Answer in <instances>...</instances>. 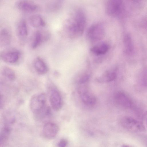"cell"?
<instances>
[{
    "label": "cell",
    "mask_w": 147,
    "mask_h": 147,
    "mask_svg": "<svg viewBox=\"0 0 147 147\" xmlns=\"http://www.w3.org/2000/svg\"><path fill=\"white\" fill-rule=\"evenodd\" d=\"M11 36L10 32L7 28L2 29L0 32V45L4 47L9 45L11 42Z\"/></svg>",
    "instance_id": "cell-15"
},
{
    "label": "cell",
    "mask_w": 147,
    "mask_h": 147,
    "mask_svg": "<svg viewBox=\"0 0 147 147\" xmlns=\"http://www.w3.org/2000/svg\"><path fill=\"white\" fill-rule=\"evenodd\" d=\"M142 82L143 85L147 88V70H145L142 73Z\"/></svg>",
    "instance_id": "cell-23"
},
{
    "label": "cell",
    "mask_w": 147,
    "mask_h": 147,
    "mask_svg": "<svg viewBox=\"0 0 147 147\" xmlns=\"http://www.w3.org/2000/svg\"><path fill=\"white\" fill-rule=\"evenodd\" d=\"M105 34V28L102 24L97 23L91 26L88 29L86 36L88 40L92 42L100 40L104 37Z\"/></svg>",
    "instance_id": "cell-5"
},
{
    "label": "cell",
    "mask_w": 147,
    "mask_h": 147,
    "mask_svg": "<svg viewBox=\"0 0 147 147\" xmlns=\"http://www.w3.org/2000/svg\"><path fill=\"white\" fill-rule=\"evenodd\" d=\"M49 100L51 107L54 111H57L61 108L62 99L59 90L55 88L51 89L49 95Z\"/></svg>",
    "instance_id": "cell-8"
},
{
    "label": "cell",
    "mask_w": 147,
    "mask_h": 147,
    "mask_svg": "<svg viewBox=\"0 0 147 147\" xmlns=\"http://www.w3.org/2000/svg\"><path fill=\"white\" fill-rule=\"evenodd\" d=\"M17 8L20 11L26 13H33L37 11L39 7L36 3L29 0H19L16 3Z\"/></svg>",
    "instance_id": "cell-10"
},
{
    "label": "cell",
    "mask_w": 147,
    "mask_h": 147,
    "mask_svg": "<svg viewBox=\"0 0 147 147\" xmlns=\"http://www.w3.org/2000/svg\"><path fill=\"white\" fill-rule=\"evenodd\" d=\"M117 75L116 72H115L109 71L106 73L102 77V78L99 80H102V82H109L112 81L117 78Z\"/></svg>",
    "instance_id": "cell-22"
},
{
    "label": "cell",
    "mask_w": 147,
    "mask_h": 147,
    "mask_svg": "<svg viewBox=\"0 0 147 147\" xmlns=\"http://www.w3.org/2000/svg\"><path fill=\"white\" fill-rule=\"evenodd\" d=\"M59 129L58 126L55 123L52 122H48L44 125L43 127V135L47 139H52L57 135Z\"/></svg>",
    "instance_id": "cell-12"
},
{
    "label": "cell",
    "mask_w": 147,
    "mask_h": 147,
    "mask_svg": "<svg viewBox=\"0 0 147 147\" xmlns=\"http://www.w3.org/2000/svg\"><path fill=\"white\" fill-rule=\"evenodd\" d=\"M21 55L19 50L13 48L7 49L2 51L0 53L1 59L3 61L10 64L18 62Z\"/></svg>",
    "instance_id": "cell-6"
},
{
    "label": "cell",
    "mask_w": 147,
    "mask_h": 147,
    "mask_svg": "<svg viewBox=\"0 0 147 147\" xmlns=\"http://www.w3.org/2000/svg\"><path fill=\"white\" fill-rule=\"evenodd\" d=\"M124 9V4L121 0H109L106 4V11L110 16H119L123 13Z\"/></svg>",
    "instance_id": "cell-4"
},
{
    "label": "cell",
    "mask_w": 147,
    "mask_h": 147,
    "mask_svg": "<svg viewBox=\"0 0 147 147\" xmlns=\"http://www.w3.org/2000/svg\"><path fill=\"white\" fill-rule=\"evenodd\" d=\"M114 100L117 104L125 108L131 109L134 107V104L130 98L122 91L117 92L115 93Z\"/></svg>",
    "instance_id": "cell-7"
},
{
    "label": "cell",
    "mask_w": 147,
    "mask_h": 147,
    "mask_svg": "<svg viewBox=\"0 0 147 147\" xmlns=\"http://www.w3.org/2000/svg\"><path fill=\"white\" fill-rule=\"evenodd\" d=\"M109 48V46L108 44L105 42H101L92 47L90 49V51L94 55L100 56L106 53Z\"/></svg>",
    "instance_id": "cell-16"
},
{
    "label": "cell",
    "mask_w": 147,
    "mask_h": 147,
    "mask_svg": "<svg viewBox=\"0 0 147 147\" xmlns=\"http://www.w3.org/2000/svg\"><path fill=\"white\" fill-rule=\"evenodd\" d=\"M123 42L125 53L127 55H132L134 50V46L131 37L128 33L125 35Z\"/></svg>",
    "instance_id": "cell-18"
},
{
    "label": "cell",
    "mask_w": 147,
    "mask_h": 147,
    "mask_svg": "<svg viewBox=\"0 0 147 147\" xmlns=\"http://www.w3.org/2000/svg\"><path fill=\"white\" fill-rule=\"evenodd\" d=\"M121 124L124 128L132 132H142L146 129L143 123L131 117H123L121 120Z\"/></svg>",
    "instance_id": "cell-3"
},
{
    "label": "cell",
    "mask_w": 147,
    "mask_h": 147,
    "mask_svg": "<svg viewBox=\"0 0 147 147\" xmlns=\"http://www.w3.org/2000/svg\"><path fill=\"white\" fill-rule=\"evenodd\" d=\"M28 21L31 26L34 28L43 27L46 25V22L43 18L38 14L30 16L29 18Z\"/></svg>",
    "instance_id": "cell-17"
},
{
    "label": "cell",
    "mask_w": 147,
    "mask_h": 147,
    "mask_svg": "<svg viewBox=\"0 0 147 147\" xmlns=\"http://www.w3.org/2000/svg\"><path fill=\"white\" fill-rule=\"evenodd\" d=\"M10 129L8 125H5L2 128L0 135V147H4L8 139Z\"/></svg>",
    "instance_id": "cell-20"
},
{
    "label": "cell",
    "mask_w": 147,
    "mask_h": 147,
    "mask_svg": "<svg viewBox=\"0 0 147 147\" xmlns=\"http://www.w3.org/2000/svg\"><path fill=\"white\" fill-rule=\"evenodd\" d=\"M63 1L61 0H52L48 1L45 5L46 11L54 12L59 10L62 6Z\"/></svg>",
    "instance_id": "cell-19"
},
{
    "label": "cell",
    "mask_w": 147,
    "mask_h": 147,
    "mask_svg": "<svg viewBox=\"0 0 147 147\" xmlns=\"http://www.w3.org/2000/svg\"><path fill=\"white\" fill-rule=\"evenodd\" d=\"M33 65L36 72L39 75L45 74L48 71L47 64L39 57H37L34 59L33 62Z\"/></svg>",
    "instance_id": "cell-13"
},
{
    "label": "cell",
    "mask_w": 147,
    "mask_h": 147,
    "mask_svg": "<svg viewBox=\"0 0 147 147\" xmlns=\"http://www.w3.org/2000/svg\"><path fill=\"white\" fill-rule=\"evenodd\" d=\"M47 98L43 93L33 95L30 102V107L32 113L38 118H43L50 114L49 107L47 106Z\"/></svg>",
    "instance_id": "cell-2"
},
{
    "label": "cell",
    "mask_w": 147,
    "mask_h": 147,
    "mask_svg": "<svg viewBox=\"0 0 147 147\" xmlns=\"http://www.w3.org/2000/svg\"><path fill=\"white\" fill-rule=\"evenodd\" d=\"M67 144V140L65 139H62L58 143V147H66Z\"/></svg>",
    "instance_id": "cell-24"
},
{
    "label": "cell",
    "mask_w": 147,
    "mask_h": 147,
    "mask_svg": "<svg viewBox=\"0 0 147 147\" xmlns=\"http://www.w3.org/2000/svg\"><path fill=\"white\" fill-rule=\"evenodd\" d=\"M121 147H136L135 146L129 144H123Z\"/></svg>",
    "instance_id": "cell-26"
},
{
    "label": "cell",
    "mask_w": 147,
    "mask_h": 147,
    "mask_svg": "<svg viewBox=\"0 0 147 147\" xmlns=\"http://www.w3.org/2000/svg\"><path fill=\"white\" fill-rule=\"evenodd\" d=\"M50 36V33L47 31L37 30L34 33L31 44V47L35 49L43 42L47 41Z\"/></svg>",
    "instance_id": "cell-9"
},
{
    "label": "cell",
    "mask_w": 147,
    "mask_h": 147,
    "mask_svg": "<svg viewBox=\"0 0 147 147\" xmlns=\"http://www.w3.org/2000/svg\"><path fill=\"white\" fill-rule=\"evenodd\" d=\"M16 32L17 37L20 42L25 41L28 35V30L26 22L24 20L21 19L17 23Z\"/></svg>",
    "instance_id": "cell-11"
},
{
    "label": "cell",
    "mask_w": 147,
    "mask_h": 147,
    "mask_svg": "<svg viewBox=\"0 0 147 147\" xmlns=\"http://www.w3.org/2000/svg\"><path fill=\"white\" fill-rule=\"evenodd\" d=\"M143 117L144 123L147 128V111L144 114Z\"/></svg>",
    "instance_id": "cell-25"
},
{
    "label": "cell",
    "mask_w": 147,
    "mask_h": 147,
    "mask_svg": "<svg viewBox=\"0 0 147 147\" xmlns=\"http://www.w3.org/2000/svg\"><path fill=\"white\" fill-rule=\"evenodd\" d=\"M1 72L3 76L10 81H13L16 79V75L14 70L9 67H3Z\"/></svg>",
    "instance_id": "cell-21"
},
{
    "label": "cell",
    "mask_w": 147,
    "mask_h": 147,
    "mask_svg": "<svg viewBox=\"0 0 147 147\" xmlns=\"http://www.w3.org/2000/svg\"><path fill=\"white\" fill-rule=\"evenodd\" d=\"M79 91L81 100L85 104L88 106H92L95 104L96 98L87 89H80Z\"/></svg>",
    "instance_id": "cell-14"
},
{
    "label": "cell",
    "mask_w": 147,
    "mask_h": 147,
    "mask_svg": "<svg viewBox=\"0 0 147 147\" xmlns=\"http://www.w3.org/2000/svg\"><path fill=\"white\" fill-rule=\"evenodd\" d=\"M86 18L83 11L76 9L71 13L66 20L65 28L68 36L71 38H76L83 34L86 26Z\"/></svg>",
    "instance_id": "cell-1"
}]
</instances>
